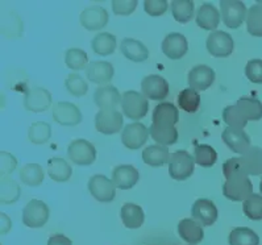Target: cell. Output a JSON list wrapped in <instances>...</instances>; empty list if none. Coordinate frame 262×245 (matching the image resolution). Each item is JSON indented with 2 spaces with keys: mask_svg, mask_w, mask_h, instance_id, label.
I'll return each instance as SVG.
<instances>
[{
  "mask_svg": "<svg viewBox=\"0 0 262 245\" xmlns=\"http://www.w3.org/2000/svg\"><path fill=\"white\" fill-rule=\"evenodd\" d=\"M224 177L223 194L225 198L231 199L233 202H245L250 195H253V185L247 174L234 171Z\"/></svg>",
  "mask_w": 262,
  "mask_h": 245,
  "instance_id": "cell-1",
  "label": "cell"
},
{
  "mask_svg": "<svg viewBox=\"0 0 262 245\" xmlns=\"http://www.w3.org/2000/svg\"><path fill=\"white\" fill-rule=\"evenodd\" d=\"M195 159L186 150L171 153L169 160V174L176 181H185L194 173Z\"/></svg>",
  "mask_w": 262,
  "mask_h": 245,
  "instance_id": "cell-2",
  "label": "cell"
},
{
  "mask_svg": "<svg viewBox=\"0 0 262 245\" xmlns=\"http://www.w3.org/2000/svg\"><path fill=\"white\" fill-rule=\"evenodd\" d=\"M121 108L126 118L139 121L140 119L145 118L149 111V102L145 95L137 91H125L121 98Z\"/></svg>",
  "mask_w": 262,
  "mask_h": 245,
  "instance_id": "cell-3",
  "label": "cell"
},
{
  "mask_svg": "<svg viewBox=\"0 0 262 245\" xmlns=\"http://www.w3.org/2000/svg\"><path fill=\"white\" fill-rule=\"evenodd\" d=\"M247 6L240 0H220V15L228 28H238L247 17Z\"/></svg>",
  "mask_w": 262,
  "mask_h": 245,
  "instance_id": "cell-4",
  "label": "cell"
},
{
  "mask_svg": "<svg viewBox=\"0 0 262 245\" xmlns=\"http://www.w3.org/2000/svg\"><path fill=\"white\" fill-rule=\"evenodd\" d=\"M23 223L29 228H41L48 223L49 207L38 199H32L23 210Z\"/></svg>",
  "mask_w": 262,
  "mask_h": 245,
  "instance_id": "cell-5",
  "label": "cell"
},
{
  "mask_svg": "<svg viewBox=\"0 0 262 245\" xmlns=\"http://www.w3.org/2000/svg\"><path fill=\"white\" fill-rule=\"evenodd\" d=\"M68 155L75 165L87 166L95 162L96 149L93 144L83 139H77L69 145Z\"/></svg>",
  "mask_w": 262,
  "mask_h": 245,
  "instance_id": "cell-6",
  "label": "cell"
},
{
  "mask_svg": "<svg viewBox=\"0 0 262 245\" xmlns=\"http://www.w3.org/2000/svg\"><path fill=\"white\" fill-rule=\"evenodd\" d=\"M234 41L227 32L215 31L207 38V50L213 57H229L233 53Z\"/></svg>",
  "mask_w": 262,
  "mask_h": 245,
  "instance_id": "cell-7",
  "label": "cell"
},
{
  "mask_svg": "<svg viewBox=\"0 0 262 245\" xmlns=\"http://www.w3.org/2000/svg\"><path fill=\"white\" fill-rule=\"evenodd\" d=\"M115 183L111 180H108L103 174H96L93 175L89 181V191L91 195L102 203H110L115 199L116 195V189Z\"/></svg>",
  "mask_w": 262,
  "mask_h": 245,
  "instance_id": "cell-8",
  "label": "cell"
},
{
  "mask_svg": "<svg viewBox=\"0 0 262 245\" xmlns=\"http://www.w3.org/2000/svg\"><path fill=\"white\" fill-rule=\"evenodd\" d=\"M123 115L117 109H100L95 116V128L103 135H115L123 128Z\"/></svg>",
  "mask_w": 262,
  "mask_h": 245,
  "instance_id": "cell-9",
  "label": "cell"
},
{
  "mask_svg": "<svg viewBox=\"0 0 262 245\" xmlns=\"http://www.w3.org/2000/svg\"><path fill=\"white\" fill-rule=\"evenodd\" d=\"M53 120L63 127H75L82 121V112L70 102H58L53 107Z\"/></svg>",
  "mask_w": 262,
  "mask_h": 245,
  "instance_id": "cell-10",
  "label": "cell"
},
{
  "mask_svg": "<svg viewBox=\"0 0 262 245\" xmlns=\"http://www.w3.org/2000/svg\"><path fill=\"white\" fill-rule=\"evenodd\" d=\"M149 129L142 124V123H132L124 127L123 133H121V141L124 145L130 150H136L145 145L149 137Z\"/></svg>",
  "mask_w": 262,
  "mask_h": 245,
  "instance_id": "cell-11",
  "label": "cell"
},
{
  "mask_svg": "<svg viewBox=\"0 0 262 245\" xmlns=\"http://www.w3.org/2000/svg\"><path fill=\"white\" fill-rule=\"evenodd\" d=\"M222 139L232 152L238 154H245L252 148L249 135L240 128L227 127L223 130Z\"/></svg>",
  "mask_w": 262,
  "mask_h": 245,
  "instance_id": "cell-12",
  "label": "cell"
},
{
  "mask_svg": "<svg viewBox=\"0 0 262 245\" xmlns=\"http://www.w3.org/2000/svg\"><path fill=\"white\" fill-rule=\"evenodd\" d=\"M52 106V95L43 87H32L25 91L24 107L32 112H43Z\"/></svg>",
  "mask_w": 262,
  "mask_h": 245,
  "instance_id": "cell-13",
  "label": "cell"
},
{
  "mask_svg": "<svg viewBox=\"0 0 262 245\" xmlns=\"http://www.w3.org/2000/svg\"><path fill=\"white\" fill-rule=\"evenodd\" d=\"M142 95L150 100H164L169 94V83L164 77L148 75L141 82Z\"/></svg>",
  "mask_w": 262,
  "mask_h": 245,
  "instance_id": "cell-14",
  "label": "cell"
},
{
  "mask_svg": "<svg viewBox=\"0 0 262 245\" xmlns=\"http://www.w3.org/2000/svg\"><path fill=\"white\" fill-rule=\"evenodd\" d=\"M192 219L202 227H210L217 219V208L210 199H198L191 208Z\"/></svg>",
  "mask_w": 262,
  "mask_h": 245,
  "instance_id": "cell-15",
  "label": "cell"
},
{
  "mask_svg": "<svg viewBox=\"0 0 262 245\" xmlns=\"http://www.w3.org/2000/svg\"><path fill=\"white\" fill-rule=\"evenodd\" d=\"M108 19H110L108 12L100 6L87 7L86 10L80 13V24L87 31H99L104 28L108 24Z\"/></svg>",
  "mask_w": 262,
  "mask_h": 245,
  "instance_id": "cell-16",
  "label": "cell"
},
{
  "mask_svg": "<svg viewBox=\"0 0 262 245\" xmlns=\"http://www.w3.org/2000/svg\"><path fill=\"white\" fill-rule=\"evenodd\" d=\"M215 82V70L207 65H198L188 73L190 88L196 91H204L210 88Z\"/></svg>",
  "mask_w": 262,
  "mask_h": 245,
  "instance_id": "cell-17",
  "label": "cell"
},
{
  "mask_svg": "<svg viewBox=\"0 0 262 245\" xmlns=\"http://www.w3.org/2000/svg\"><path fill=\"white\" fill-rule=\"evenodd\" d=\"M115 69L111 62L107 61H93L90 62L86 69V75L89 81L96 84H104L107 86L114 78Z\"/></svg>",
  "mask_w": 262,
  "mask_h": 245,
  "instance_id": "cell-18",
  "label": "cell"
},
{
  "mask_svg": "<svg viewBox=\"0 0 262 245\" xmlns=\"http://www.w3.org/2000/svg\"><path fill=\"white\" fill-rule=\"evenodd\" d=\"M139 180V170L132 165H119L112 171V182L120 190L132 189Z\"/></svg>",
  "mask_w": 262,
  "mask_h": 245,
  "instance_id": "cell-19",
  "label": "cell"
},
{
  "mask_svg": "<svg viewBox=\"0 0 262 245\" xmlns=\"http://www.w3.org/2000/svg\"><path fill=\"white\" fill-rule=\"evenodd\" d=\"M188 43L181 33H170L162 41V52L170 59H181L187 53Z\"/></svg>",
  "mask_w": 262,
  "mask_h": 245,
  "instance_id": "cell-20",
  "label": "cell"
},
{
  "mask_svg": "<svg viewBox=\"0 0 262 245\" xmlns=\"http://www.w3.org/2000/svg\"><path fill=\"white\" fill-rule=\"evenodd\" d=\"M121 98L123 95L111 84L98 87L94 93V102L100 109H116V106L121 103Z\"/></svg>",
  "mask_w": 262,
  "mask_h": 245,
  "instance_id": "cell-21",
  "label": "cell"
},
{
  "mask_svg": "<svg viewBox=\"0 0 262 245\" xmlns=\"http://www.w3.org/2000/svg\"><path fill=\"white\" fill-rule=\"evenodd\" d=\"M120 50L124 57L132 62H144L149 57L148 48L141 41L135 38H124L120 43Z\"/></svg>",
  "mask_w": 262,
  "mask_h": 245,
  "instance_id": "cell-22",
  "label": "cell"
},
{
  "mask_svg": "<svg viewBox=\"0 0 262 245\" xmlns=\"http://www.w3.org/2000/svg\"><path fill=\"white\" fill-rule=\"evenodd\" d=\"M220 12L212 3H203L196 12V24L202 29L213 31L220 23Z\"/></svg>",
  "mask_w": 262,
  "mask_h": 245,
  "instance_id": "cell-23",
  "label": "cell"
},
{
  "mask_svg": "<svg viewBox=\"0 0 262 245\" xmlns=\"http://www.w3.org/2000/svg\"><path fill=\"white\" fill-rule=\"evenodd\" d=\"M151 120L155 124L161 125H176L179 120L178 108L174 106L173 103L164 102L160 103L153 111Z\"/></svg>",
  "mask_w": 262,
  "mask_h": 245,
  "instance_id": "cell-24",
  "label": "cell"
},
{
  "mask_svg": "<svg viewBox=\"0 0 262 245\" xmlns=\"http://www.w3.org/2000/svg\"><path fill=\"white\" fill-rule=\"evenodd\" d=\"M238 159L247 175H262V149L259 146H252Z\"/></svg>",
  "mask_w": 262,
  "mask_h": 245,
  "instance_id": "cell-25",
  "label": "cell"
},
{
  "mask_svg": "<svg viewBox=\"0 0 262 245\" xmlns=\"http://www.w3.org/2000/svg\"><path fill=\"white\" fill-rule=\"evenodd\" d=\"M178 235L186 242H190V245L201 242L204 237L203 228L194 219H183V220L179 221Z\"/></svg>",
  "mask_w": 262,
  "mask_h": 245,
  "instance_id": "cell-26",
  "label": "cell"
},
{
  "mask_svg": "<svg viewBox=\"0 0 262 245\" xmlns=\"http://www.w3.org/2000/svg\"><path fill=\"white\" fill-rule=\"evenodd\" d=\"M149 133L151 139L160 145H173L178 141V130L173 125H161L151 123L149 127Z\"/></svg>",
  "mask_w": 262,
  "mask_h": 245,
  "instance_id": "cell-27",
  "label": "cell"
},
{
  "mask_svg": "<svg viewBox=\"0 0 262 245\" xmlns=\"http://www.w3.org/2000/svg\"><path fill=\"white\" fill-rule=\"evenodd\" d=\"M170 153L166 146L155 144V145H149L148 148L144 149L142 152V160L149 166L158 168V166H164L167 164L170 160Z\"/></svg>",
  "mask_w": 262,
  "mask_h": 245,
  "instance_id": "cell-28",
  "label": "cell"
},
{
  "mask_svg": "<svg viewBox=\"0 0 262 245\" xmlns=\"http://www.w3.org/2000/svg\"><path fill=\"white\" fill-rule=\"evenodd\" d=\"M121 220H123L124 226L129 230H137L144 224V219H145V215L142 208L139 205H135V203H125V205L121 207L120 212Z\"/></svg>",
  "mask_w": 262,
  "mask_h": 245,
  "instance_id": "cell-29",
  "label": "cell"
},
{
  "mask_svg": "<svg viewBox=\"0 0 262 245\" xmlns=\"http://www.w3.org/2000/svg\"><path fill=\"white\" fill-rule=\"evenodd\" d=\"M48 173L49 177L56 182H66L71 177V166L61 157H53L48 161Z\"/></svg>",
  "mask_w": 262,
  "mask_h": 245,
  "instance_id": "cell-30",
  "label": "cell"
},
{
  "mask_svg": "<svg viewBox=\"0 0 262 245\" xmlns=\"http://www.w3.org/2000/svg\"><path fill=\"white\" fill-rule=\"evenodd\" d=\"M91 47H93L94 52L99 56H111L115 49H116V37L111 33L102 32V33H98L93 38Z\"/></svg>",
  "mask_w": 262,
  "mask_h": 245,
  "instance_id": "cell-31",
  "label": "cell"
},
{
  "mask_svg": "<svg viewBox=\"0 0 262 245\" xmlns=\"http://www.w3.org/2000/svg\"><path fill=\"white\" fill-rule=\"evenodd\" d=\"M229 245H258L259 237L256 232L247 227H237L232 230L228 237Z\"/></svg>",
  "mask_w": 262,
  "mask_h": 245,
  "instance_id": "cell-32",
  "label": "cell"
},
{
  "mask_svg": "<svg viewBox=\"0 0 262 245\" xmlns=\"http://www.w3.org/2000/svg\"><path fill=\"white\" fill-rule=\"evenodd\" d=\"M237 107L241 109L248 121L253 120H261L262 119V103L256 98H250V96H244L237 100Z\"/></svg>",
  "mask_w": 262,
  "mask_h": 245,
  "instance_id": "cell-33",
  "label": "cell"
},
{
  "mask_svg": "<svg viewBox=\"0 0 262 245\" xmlns=\"http://www.w3.org/2000/svg\"><path fill=\"white\" fill-rule=\"evenodd\" d=\"M45 173L41 165L38 164H27L20 169V180L27 186H38L43 182Z\"/></svg>",
  "mask_w": 262,
  "mask_h": 245,
  "instance_id": "cell-34",
  "label": "cell"
},
{
  "mask_svg": "<svg viewBox=\"0 0 262 245\" xmlns=\"http://www.w3.org/2000/svg\"><path fill=\"white\" fill-rule=\"evenodd\" d=\"M247 29L252 36L262 37V2H257L248 10Z\"/></svg>",
  "mask_w": 262,
  "mask_h": 245,
  "instance_id": "cell-35",
  "label": "cell"
},
{
  "mask_svg": "<svg viewBox=\"0 0 262 245\" xmlns=\"http://www.w3.org/2000/svg\"><path fill=\"white\" fill-rule=\"evenodd\" d=\"M194 2L192 0H174L171 3V12L174 19L181 24H186L194 16Z\"/></svg>",
  "mask_w": 262,
  "mask_h": 245,
  "instance_id": "cell-36",
  "label": "cell"
},
{
  "mask_svg": "<svg viewBox=\"0 0 262 245\" xmlns=\"http://www.w3.org/2000/svg\"><path fill=\"white\" fill-rule=\"evenodd\" d=\"M178 106L188 114H194L201 106V95L194 88H185L178 95Z\"/></svg>",
  "mask_w": 262,
  "mask_h": 245,
  "instance_id": "cell-37",
  "label": "cell"
},
{
  "mask_svg": "<svg viewBox=\"0 0 262 245\" xmlns=\"http://www.w3.org/2000/svg\"><path fill=\"white\" fill-rule=\"evenodd\" d=\"M65 63L71 70L79 72V70L87 69V66H89V57H87L84 50L78 49V48H71V49L66 50Z\"/></svg>",
  "mask_w": 262,
  "mask_h": 245,
  "instance_id": "cell-38",
  "label": "cell"
},
{
  "mask_svg": "<svg viewBox=\"0 0 262 245\" xmlns=\"http://www.w3.org/2000/svg\"><path fill=\"white\" fill-rule=\"evenodd\" d=\"M195 164H198L202 168H211L217 161V153L212 146L202 144L198 145L194 150Z\"/></svg>",
  "mask_w": 262,
  "mask_h": 245,
  "instance_id": "cell-39",
  "label": "cell"
},
{
  "mask_svg": "<svg viewBox=\"0 0 262 245\" xmlns=\"http://www.w3.org/2000/svg\"><path fill=\"white\" fill-rule=\"evenodd\" d=\"M223 120L228 127L233 128H240L244 129L247 127L248 119L245 118L241 109L238 108L237 104H233V106L225 107L224 111H223Z\"/></svg>",
  "mask_w": 262,
  "mask_h": 245,
  "instance_id": "cell-40",
  "label": "cell"
},
{
  "mask_svg": "<svg viewBox=\"0 0 262 245\" xmlns=\"http://www.w3.org/2000/svg\"><path fill=\"white\" fill-rule=\"evenodd\" d=\"M52 136V128L45 121H36L31 125L28 132L29 141L33 144H45Z\"/></svg>",
  "mask_w": 262,
  "mask_h": 245,
  "instance_id": "cell-41",
  "label": "cell"
},
{
  "mask_svg": "<svg viewBox=\"0 0 262 245\" xmlns=\"http://www.w3.org/2000/svg\"><path fill=\"white\" fill-rule=\"evenodd\" d=\"M2 203L3 205H11V203L17 202L20 198V186L15 181L8 177L2 178Z\"/></svg>",
  "mask_w": 262,
  "mask_h": 245,
  "instance_id": "cell-42",
  "label": "cell"
},
{
  "mask_svg": "<svg viewBox=\"0 0 262 245\" xmlns=\"http://www.w3.org/2000/svg\"><path fill=\"white\" fill-rule=\"evenodd\" d=\"M243 211L250 220H262V195L253 194L244 202Z\"/></svg>",
  "mask_w": 262,
  "mask_h": 245,
  "instance_id": "cell-43",
  "label": "cell"
},
{
  "mask_svg": "<svg viewBox=\"0 0 262 245\" xmlns=\"http://www.w3.org/2000/svg\"><path fill=\"white\" fill-rule=\"evenodd\" d=\"M65 87L71 95L77 96V98L86 95V93L89 91V84L86 83L83 77L77 73L69 74V77L65 79Z\"/></svg>",
  "mask_w": 262,
  "mask_h": 245,
  "instance_id": "cell-44",
  "label": "cell"
},
{
  "mask_svg": "<svg viewBox=\"0 0 262 245\" xmlns=\"http://www.w3.org/2000/svg\"><path fill=\"white\" fill-rule=\"evenodd\" d=\"M245 75L253 83H262V59H250L245 68Z\"/></svg>",
  "mask_w": 262,
  "mask_h": 245,
  "instance_id": "cell-45",
  "label": "cell"
},
{
  "mask_svg": "<svg viewBox=\"0 0 262 245\" xmlns=\"http://www.w3.org/2000/svg\"><path fill=\"white\" fill-rule=\"evenodd\" d=\"M166 0H145L144 2V10L150 16H161L167 11Z\"/></svg>",
  "mask_w": 262,
  "mask_h": 245,
  "instance_id": "cell-46",
  "label": "cell"
},
{
  "mask_svg": "<svg viewBox=\"0 0 262 245\" xmlns=\"http://www.w3.org/2000/svg\"><path fill=\"white\" fill-rule=\"evenodd\" d=\"M137 0H114L112 2V10L116 15H130L136 10Z\"/></svg>",
  "mask_w": 262,
  "mask_h": 245,
  "instance_id": "cell-47",
  "label": "cell"
},
{
  "mask_svg": "<svg viewBox=\"0 0 262 245\" xmlns=\"http://www.w3.org/2000/svg\"><path fill=\"white\" fill-rule=\"evenodd\" d=\"M17 166V160L13 154L8 152H2L0 154V168H2V175L6 177L8 174L13 173Z\"/></svg>",
  "mask_w": 262,
  "mask_h": 245,
  "instance_id": "cell-48",
  "label": "cell"
},
{
  "mask_svg": "<svg viewBox=\"0 0 262 245\" xmlns=\"http://www.w3.org/2000/svg\"><path fill=\"white\" fill-rule=\"evenodd\" d=\"M48 245H73L71 240L69 237H66L65 235L62 233H57V235H53L49 240H48Z\"/></svg>",
  "mask_w": 262,
  "mask_h": 245,
  "instance_id": "cell-49",
  "label": "cell"
},
{
  "mask_svg": "<svg viewBox=\"0 0 262 245\" xmlns=\"http://www.w3.org/2000/svg\"><path fill=\"white\" fill-rule=\"evenodd\" d=\"M0 220H2V226H0L2 227V235H6V233L10 232L11 227H12V221H11V219L6 214H2Z\"/></svg>",
  "mask_w": 262,
  "mask_h": 245,
  "instance_id": "cell-50",
  "label": "cell"
},
{
  "mask_svg": "<svg viewBox=\"0 0 262 245\" xmlns=\"http://www.w3.org/2000/svg\"><path fill=\"white\" fill-rule=\"evenodd\" d=\"M259 191H261V194H262V180H261V182H259Z\"/></svg>",
  "mask_w": 262,
  "mask_h": 245,
  "instance_id": "cell-51",
  "label": "cell"
}]
</instances>
